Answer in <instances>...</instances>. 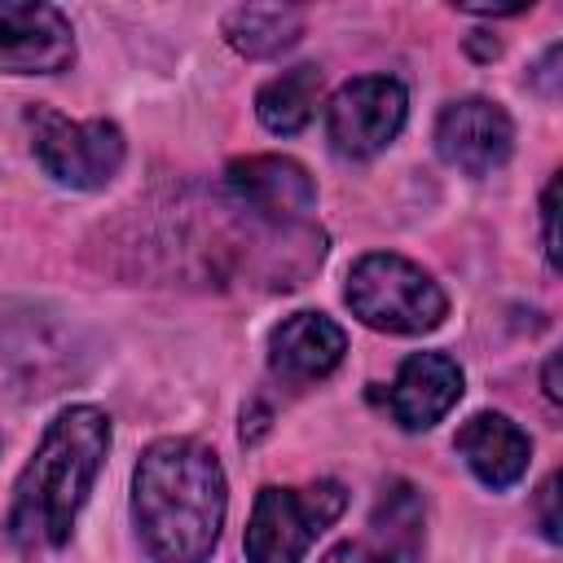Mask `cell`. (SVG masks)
I'll return each instance as SVG.
<instances>
[{"label": "cell", "mask_w": 563, "mask_h": 563, "mask_svg": "<svg viewBox=\"0 0 563 563\" xmlns=\"http://www.w3.org/2000/svg\"><path fill=\"white\" fill-rule=\"evenodd\" d=\"M462 365L449 352H413L387 391L391 418L400 431H431L462 400Z\"/></svg>", "instance_id": "cell-11"}, {"label": "cell", "mask_w": 563, "mask_h": 563, "mask_svg": "<svg viewBox=\"0 0 563 563\" xmlns=\"http://www.w3.org/2000/svg\"><path fill=\"white\" fill-rule=\"evenodd\" d=\"M541 383H545V396L559 405V400H563V387H559V356H550V361H545V374H541Z\"/></svg>", "instance_id": "cell-19"}, {"label": "cell", "mask_w": 563, "mask_h": 563, "mask_svg": "<svg viewBox=\"0 0 563 563\" xmlns=\"http://www.w3.org/2000/svg\"><path fill=\"white\" fill-rule=\"evenodd\" d=\"M75 62V26L57 4L0 0V70L57 75Z\"/></svg>", "instance_id": "cell-8"}, {"label": "cell", "mask_w": 563, "mask_h": 563, "mask_svg": "<svg viewBox=\"0 0 563 563\" xmlns=\"http://www.w3.org/2000/svg\"><path fill=\"white\" fill-rule=\"evenodd\" d=\"M229 515L220 457L189 435L154 440L132 471V519L154 563H207Z\"/></svg>", "instance_id": "cell-1"}, {"label": "cell", "mask_w": 563, "mask_h": 563, "mask_svg": "<svg viewBox=\"0 0 563 563\" xmlns=\"http://www.w3.org/2000/svg\"><path fill=\"white\" fill-rule=\"evenodd\" d=\"M343 299L352 317L378 334H427L449 317V299L440 282L396 255V251H369L347 268Z\"/></svg>", "instance_id": "cell-3"}, {"label": "cell", "mask_w": 563, "mask_h": 563, "mask_svg": "<svg viewBox=\"0 0 563 563\" xmlns=\"http://www.w3.org/2000/svg\"><path fill=\"white\" fill-rule=\"evenodd\" d=\"M515 150L510 114L488 97L449 101L435 119V154L462 176H493Z\"/></svg>", "instance_id": "cell-9"}, {"label": "cell", "mask_w": 563, "mask_h": 563, "mask_svg": "<svg viewBox=\"0 0 563 563\" xmlns=\"http://www.w3.org/2000/svg\"><path fill=\"white\" fill-rule=\"evenodd\" d=\"M347 510V488L339 479H312L303 488L264 484L246 519V563H299L317 537Z\"/></svg>", "instance_id": "cell-4"}, {"label": "cell", "mask_w": 563, "mask_h": 563, "mask_svg": "<svg viewBox=\"0 0 563 563\" xmlns=\"http://www.w3.org/2000/svg\"><path fill=\"white\" fill-rule=\"evenodd\" d=\"M409 119V92L391 75H356L325 101V136L343 158L383 154Z\"/></svg>", "instance_id": "cell-6"}, {"label": "cell", "mask_w": 563, "mask_h": 563, "mask_svg": "<svg viewBox=\"0 0 563 563\" xmlns=\"http://www.w3.org/2000/svg\"><path fill=\"white\" fill-rule=\"evenodd\" d=\"M224 194L238 211L273 229H299L317 211V180L286 154H246L224 167Z\"/></svg>", "instance_id": "cell-7"}, {"label": "cell", "mask_w": 563, "mask_h": 563, "mask_svg": "<svg viewBox=\"0 0 563 563\" xmlns=\"http://www.w3.org/2000/svg\"><path fill=\"white\" fill-rule=\"evenodd\" d=\"M365 563H418L422 550V501L418 493L396 479L383 488L374 515H369V537L356 541Z\"/></svg>", "instance_id": "cell-13"}, {"label": "cell", "mask_w": 563, "mask_h": 563, "mask_svg": "<svg viewBox=\"0 0 563 563\" xmlns=\"http://www.w3.org/2000/svg\"><path fill=\"white\" fill-rule=\"evenodd\" d=\"M317 97H321V66L303 62V66H290L282 75H273L260 92H255V114L268 132L277 136H295L308 128L312 110H317Z\"/></svg>", "instance_id": "cell-15"}, {"label": "cell", "mask_w": 563, "mask_h": 563, "mask_svg": "<svg viewBox=\"0 0 563 563\" xmlns=\"http://www.w3.org/2000/svg\"><path fill=\"white\" fill-rule=\"evenodd\" d=\"M453 449L466 457L471 475H475L484 488H493V493L515 488V484L523 479L528 462H532V440H528V431H523L515 418L493 413V409L466 418V422L457 427V435H453Z\"/></svg>", "instance_id": "cell-12"}, {"label": "cell", "mask_w": 563, "mask_h": 563, "mask_svg": "<svg viewBox=\"0 0 563 563\" xmlns=\"http://www.w3.org/2000/svg\"><path fill=\"white\" fill-rule=\"evenodd\" d=\"M106 453H110V418L97 405L62 409L13 484V501L4 519L9 541L26 554L62 550L106 466Z\"/></svg>", "instance_id": "cell-2"}, {"label": "cell", "mask_w": 563, "mask_h": 563, "mask_svg": "<svg viewBox=\"0 0 563 563\" xmlns=\"http://www.w3.org/2000/svg\"><path fill=\"white\" fill-rule=\"evenodd\" d=\"M541 229H545V264L559 268V176H550L541 194Z\"/></svg>", "instance_id": "cell-16"}, {"label": "cell", "mask_w": 563, "mask_h": 563, "mask_svg": "<svg viewBox=\"0 0 563 563\" xmlns=\"http://www.w3.org/2000/svg\"><path fill=\"white\" fill-rule=\"evenodd\" d=\"M554 66H559V44H554V48H545V57L537 62V75H532V79H537V88H541V92H545L550 101L559 97V92L550 88V79H554Z\"/></svg>", "instance_id": "cell-18"}, {"label": "cell", "mask_w": 563, "mask_h": 563, "mask_svg": "<svg viewBox=\"0 0 563 563\" xmlns=\"http://www.w3.org/2000/svg\"><path fill=\"white\" fill-rule=\"evenodd\" d=\"M26 128L35 163L66 189H106L128 158L123 128L110 119H66L48 106H35L26 110Z\"/></svg>", "instance_id": "cell-5"}, {"label": "cell", "mask_w": 563, "mask_h": 563, "mask_svg": "<svg viewBox=\"0 0 563 563\" xmlns=\"http://www.w3.org/2000/svg\"><path fill=\"white\" fill-rule=\"evenodd\" d=\"M347 352V334L334 317L325 312H290L273 325L268 334V369L273 378H282L286 387H308V383H321L325 374L339 369Z\"/></svg>", "instance_id": "cell-10"}, {"label": "cell", "mask_w": 563, "mask_h": 563, "mask_svg": "<svg viewBox=\"0 0 563 563\" xmlns=\"http://www.w3.org/2000/svg\"><path fill=\"white\" fill-rule=\"evenodd\" d=\"M554 501H559V475H550L545 484H541V497H537V506H541V532H545V541H559L563 532H559V510H554Z\"/></svg>", "instance_id": "cell-17"}, {"label": "cell", "mask_w": 563, "mask_h": 563, "mask_svg": "<svg viewBox=\"0 0 563 563\" xmlns=\"http://www.w3.org/2000/svg\"><path fill=\"white\" fill-rule=\"evenodd\" d=\"M220 31H224L233 53H242L251 62H264V57L286 53L290 44H299L303 9H295V4H238V9L224 13Z\"/></svg>", "instance_id": "cell-14"}, {"label": "cell", "mask_w": 563, "mask_h": 563, "mask_svg": "<svg viewBox=\"0 0 563 563\" xmlns=\"http://www.w3.org/2000/svg\"><path fill=\"white\" fill-rule=\"evenodd\" d=\"M0 444H4V440H0Z\"/></svg>", "instance_id": "cell-20"}]
</instances>
